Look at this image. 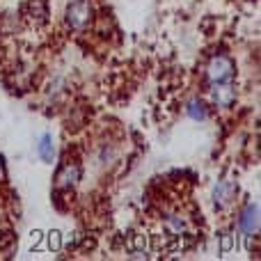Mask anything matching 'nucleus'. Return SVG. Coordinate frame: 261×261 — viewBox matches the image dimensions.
Segmentation results:
<instances>
[{"mask_svg": "<svg viewBox=\"0 0 261 261\" xmlns=\"http://www.w3.org/2000/svg\"><path fill=\"white\" fill-rule=\"evenodd\" d=\"M236 192H238V188L234 186L231 181H220L218 186L213 188V204L218 206V209H224V206H229L234 201Z\"/></svg>", "mask_w": 261, "mask_h": 261, "instance_id": "nucleus-6", "label": "nucleus"}, {"mask_svg": "<svg viewBox=\"0 0 261 261\" xmlns=\"http://www.w3.org/2000/svg\"><path fill=\"white\" fill-rule=\"evenodd\" d=\"M80 174H82V169H80V165H76V163H67V165H62V169L57 172V188H62V190H69V188H73L78 181H80Z\"/></svg>", "mask_w": 261, "mask_h": 261, "instance_id": "nucleus-5", "label": "nucleus"}, {"mask_svg": "<svg viewBox=\"0 0 261 261\" xmlns=\"http://www.w3.org/2000/svg\"><path fill=\"white\" fill-rule=\"evenodd\" d=\"M92 18V5L87 0H73V3L67 5V12H64V21H67L69 27L73 30H80L90 23Z\"/></svg>", "mask_w": 261, "mask_h": 261, "instance_id": "nucleus-2", "label": "nucleus"}, {"mask_svg": "<svg viewBox=\"0 0 261 261\" xmlns=\"http://www.w3.org/2000/svg\"><path fill=\"white\" fill-rule=\"evenodd\" d=\"M37 151H39V156H41V160H44V163H53V158H55V144H53V135H50V133H44V135L39 137Z\"/></svg>", "mask_w": 261, "mask_h": 261, "instance_id": "nucleus-7", "label": "nucleus"}, {"mask_svg": "<svg viewBox=\"0 0 261 261\" xmlns=\"http://www.w3.org/2000/svg\"><path fill=\"white\" fill-rule=\"evenodd\" d=\"M186 114L190 119H195V122H204L209 117V110H206V103L201 99H190L186 105Z\"/></svg>", "mask_w": 261, "mask_h": 261, "instance_id": "nucleus-8", "label": "nucleus"}, {"mask_svg": "<svg viewBox=\"0 0 261 261\" xmlns=\"http://www.w3.org/2000/svg\"><path fill=\"white\" fill-rule=\"evenodd\" d=\"M234 101H236V90H234L231 82H211V103L215 108H231Z\"/></svg>", "mask_w": 261, "mask_h": 261, "instance_id": "nucleus-3", "label": "nucleus"}, {"mask_svg": "<svg viewBox=\"0 0 261 261\" xmlns=\"http://www.w3.org/2000/svg\"><path fill=\"white\" fill-rule=\"evenodd\" d=\"M165 227H167L172 234L181 236V234L188 229V224H186V220L179 218V215H167V218H165Z\"/></svg>", "mask_w": 261, "mask_h": 261, "instance_id": "nucleus-9", "label": "nucleus"}, {"mask_svg": "<svg viewBox=\"0 0 261 261\" xmlns=\"http://www.w3.org/2000/svg\"><path fill=\"white\" fill-rule=\"evenodd\" d=\"M234 73H236V64L229 55H213L206 64V78L211 82H231Z\"/></svg>", "mask_w": 261, "mask_h": 261, "instance_id": "nucleus-1", "label": "nucleus"}, {"mask_svg": "<svg viewBox=\"0 0 261 261\" xmlns=\"http://www.w3.org/2000/svg\"><path fill=\"white\" fill-rule=\"evenodd\" d=\"M238 227H241L243 234L254 236V234L259 231V206H256V204H247L245 209H243L241 218H238Z\"/></svg>", "mask_w": 261, "mask_h": 261, "instance_id": "nucleus-4", "label": "nucleus"}]
</instances>
